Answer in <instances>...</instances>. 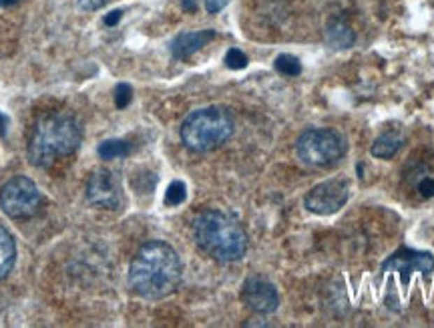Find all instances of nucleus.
<instances>
[{
	"label": "nucleus",
	"instance_id": "19",
	"mask_svg": "<svg viewBox=\"0 0 434 328\" xmlns=\"http://www.w3.org/2000/svg\"><path fill=\"white\" fill-rule=\"evenodd\" d=\"M131 99H133V89L129 85H125V83L117 85V89H115V105L119 109H125L131 103Z\"/></svg>",
	"mask_w": 434,
	"mask_h": 328
},
{
	"label": "nucleus",
	"instance_id": "5",
	"mask_svg": "<svg viewBox=\"0 0 434 328\" xmlns=\"http://www.w3.org/2000/svg\"><path fill=\"white\" fill-rule=\"evenodd\" d=\"M298 157L310 167L328 169L340 164L346 153V143L340 133L332 129H308L298 139Z\"/></svg>",
	"mask_w": 434,
	"mask_h": 328
},
{
	"label": "nucleus",
	"instance_id": "13",
	"mask_svg": "<svg viewBox=\"0 0 434 328\" xmlns=\"http://www.w3.org/2000/svg\"><path fill=\"white\" fill-rule=\"evenodd\" d=\"M404 143V137L400 133L396 131H388L384 135H380L374 143H372V155L374 157H380V159H390L398 153V149L402 148Z\"/></svg>",
	"mask_w": 434,
	"mask_h": 328
},
{
	"label": "nucleus",
	"instance_id": "3",
	"mask_svg": "<svg viewBox=\"0 0 434 328\" xmlns=\"http://www.w3.org/2000/svg\"><path fill=\"white\" fill-rule=\"evenodd\" d=\"M195 244L217 262H238L247 252V236L240 224L224 212L208 210L193 220Z\"/></svg>",
	"mask_w": 434,
	"mask_h": 328
},
{
	"label": "nucleus",
	"instance_id": "17",
	"mask_svg": "<svg viewBox=\"0 0 434 328\" xmlns=\"http://www.w3.org/2000/svg\"><path fill=\"white\" fill-rule=\"evenodd\" d=\"M185 197H187V187H185L183 181L177 180L167 187V192H165V204L167 206H179V204L185 201Z\"/></svg>",
	"mask_w": 434,
	"mask_h": 328
},
{
	"label": "nucleus",
	"instance_id": "7",
	"mask_svg": "<svg viewBox=\"0 0 434 328\" xmlns=\"http://www.w3.org/2000/svg\"><path fill=\"white\" fill-rule=\"evenodd\" d=\"M350 197V185L346 180H326L318 183L308 196L305 208L316 215H332L338 213Z\"/></svg>",
	"mask_w": 434,
	"mask_h": 328
},
{
	"label": "nucleus",
	"instance_id": "25",
	"mask_svg": "<svg viewBox=\"0 0 434 328\" xmlns=\"http://www.w3.org/2000/svg\"><path fill=\"white\" fill-rule=\"evenodd\" d=\"M181 4H183V8L189 10V13H195V10H197V0H181Z\"/></svg>",
	"mask_w": 434,
	"mask_h": 328
},
{
	"label": "nucleus",
	"instance_id": "10",
	"mask_svg": "<svg viewBox=\"0 0 434 328\" xmlns=\"http://www.w3.org/2000/svg\"><path fill=\"white\" fill-rule=\"evenodd\" d=\"M87 199L96 208H105V210L119 208L121 194H119V185L111 171L96 169L91 173V178L87 181Z\"/></svg>",
	"mask_w": 434,
	"mask_h": 328
},
{
	"label": "nucleus",
	"instance_id": "16",
	"mask_svg": "<svg viewBox=\"0 0 434 328\" xmlns=\"http://www.w3.org/2000/svg\"><path fill=\"white\" fill-rule=\"evenodd\" d=\"M273 66H275L277 73H282V75H286V77H298V75L302 73V63H300V59L294 57V55H280V57L275 59Z\"/></svg>",
	"mask_w": 434,
	"mask_h": 328
},
{
	"label": "nucleus",
	"instance_id": "21",
	"mask_svg": "<svg viewBox=\"0 0 434 328\" xmlns=\"http://www.w3.org/2000/svg\"><path fill=\"white\" fill-rule=\"evenodd\" d=\"M80 4V8H85V10H99V8H103L109 0H77Z\"/></svg>",
	"mask_w": 434,
	"mask_h": 328
},
{
	"label": "nucleus",
	"instance_id": "14",
	"mask_svg": "<svg viewBox=\"0 0 434 328\" xmlns=\"http://www.w3.org/2000/svg\"><path fill=\"white\" fill-rule=\"evenodd\" d=\"M16 260V246L8 230L0 226V280L6 278Z\"/></svg>",
	"mask_w": 434,
	"mask_h": 328
},
{
	"label": "nucleus",
	"instance_id": "18",
	"mask_svg": "<svg viewBox=\"0 0 434 328\" xmlns=\"http://www.w3.org/2000/svg\"><path fill=\"white\" fill-rule=\"evenodd\" d=\"M225 65L233 71H240V69H245L247 66V57L243 55V50L240 49H229L225 52Z\"/></svg>",
	"mask_w": 434,
	"mask_h": 328
},
{
	"label": "nucleus",
	"instance_id": "23",
	"mask_svg": "<svg viewBox=\"0 0 434 328\" xmlns=\"http://www.w3.org/2000/svg\"><path fill=\"white\" fill-rule=\"evenodd\" d=\"M121 15H123L121 10H113V13H109V15L105 17V24H107V27H115V24L121 20Z\"/></svg>",
	"mask_w": 434,
	"mask_h": 328
},
{
	"label": "nucleus",
	"instance_id": "6",
	"mask_svg": "<svg viewBox=\"0 0 434 328\" xmlns=\"http://www.w3.org/2000/svg\"><path fill=\"white\" fill-rule=\"evenodd\" d=\"M43 196L36 183L24 176L8 180L0 190V208L13 220H27L41 210Z\"/></svg>",
	"mask_w": 434,
	"mask_h": 328
},
{
	"label": "nucleus",
	"instance_id": "4",
	"mask_svg": "<svg viewBox=\"0 0 434 328\" xmlns=\"http://www.w3.org/2000/svg\"><path fill=\"white\" fill-rule=\"evenodd\" d=\"M233 135V117L224 107H203L193 111L181 125V141L195 153L222 148Z\"/></svg>",
	"mask_w": 434,
	"mask_h": 328
},
{
	"label": "nucleus",
	"instance_id": "2",
	"mask_svg": "<svg viewBox=\"0 0 434 328\" xmlns=\"http://www.w3.org/2000/svg\"><path fill=\"white\" fill-rule=\"evenodd\" d=\"M82 131L79 121L68 113H50L41 117L29 139V162L34 167H50L59 157L75 153L80 145Z\"/></svg>",
	"mask_w": 434,
	"mask_h": 328
},
{
	"label": "nucleus",
	"instance_id": "22",
	"mask_svg": "<svg viewBox=\"0 0 434 328\" xmlns=\"http://www.w3.org/2000/svg\"><path fill=\"white\" fill-rule=\"evenodd\" d=\"M227 2L229 0H205V10H208L209 15H215V13H219L224 8Z\"/></svg>",
	"mask_w": 434,
	"mask_h": 328
},
{
	"label": "nucleus",
	"instance_id": "9",
	"mask_svg": "<svg viewBox=\"0 0 434 328\" xmlns=\"http://www.w3.org/2000/svg\"><path fill=\"white\" fill-rule=\"evenodd\" d=\"M241 300L249 311L257 314H272L280 304L277 290L270 280L261 276H252L245 280L243 290H241Z\"/></svg>",
	"mask_w": 434,
	"mask_h": 328
},
{
	"label": "nucleus",
	"instance_id": "8",
	"mask_svg": "<svg viewBox=\"0 0 434 328\" xmlns=\"http://www.w3.org/2000/svg\"><path fill=\"white\" fill-rule=\"evenodd\" d=\"M434 270V256L428 252H417V250H408L402 248L394 256L388 258L384 264V272H398L400 274L402 284L406 286L410 282L412 272H422L424 276H428Z\"/></svg>",
	"mask_w": 434,
	"mask_h": 328
},
{
	"label": "nucleus",
	"instance_id": "12",
	"mask_svg": "<svg viewBox=\"0 0 434 328\" xmlns=\"http://www.w3.org/2000/svg\"><path fill=\"white\" fill-rule=\"evenodd\" d=\"M326 41L334 49H350L356 41L354 31L342 20H332L326 29Z\"/></svg>",
	"mask_w": 434,
	"mask_h": 328
},
{
	"label": "nucleus",
	"instance_id": "11",
	"mask_svg": "<svg viewBox=\"0 0 434 328\" xmlns=\"http://www.w3.org/2000/svg\"><path fill=\"white\" fill-rule=\"evenodd\" d=\"M215 38L213 31H191V33H181L177 34L171 43V55L183 61V59H189L191 55H195L197 50H201L209 41Z\"/></svg>",
	"mask_w": 434,
	"mask_h": 328
},
{
	"label": "nucleus",
	"instance_id": "1",
	"mask_svg": "<svg viewBox=\"0 0 434 328\" xmlns=\"http://www.w3.org/2000/svg\"><path fill=\"white\" fill-rule=\"evenodd\" d=\"M131 288L147 300L173 294L181 282V260L165 242H147L135 254L129 268Z\"/></svg>",
	"mask_w": 434,
	"mask_h": 328
},
{
	"label": "nucleus",
	"instance_id": "24",
	"mask_svg": "<svg viewBox=\"0 0 434 328\" xmlns=\"http://www.w3.org/2000/svg\"><path fill=\"white\" fill-rule=\"evenodd\" d=\"M6 127H8V117L0 111V137H4V135H6Z\"/></svg>",
	"mask_w": 434,
	"mask_h": 328
},
{
	"label": "nucleus",
	"instance_id": "15",
	"mask_svg": "<svg viewBox=\"0 0 434 328\" xmlns=\"http://www.w3.org/2000/svg\"><path fill=\"white\" fill-rule=\"evenodd\" d=\"M131 153V143H127L125 139H107L99 145V155L101 159H119V157H125Z\"/></svg>",
	"mask_w": 434,
	"mask_h": 328
},
{
	"label": "nucleus",
	"instance_id": "26",
	"mask_svg": "<svg viewBox=\"0 0 434 328\" xmlns=\"http://www.w3.org/2000/svg\"><path fill=\"white\" fill-rule=\"evenodd\" d=\"M15 2H18V0H0V6H10Z\"/></svg>",
	"mask_w": 434,
	"mask_h": 328
},
{
	"label": "nucleus",
	"instance_id": "20",
	"mask_svg": "<svg viewBox=\"0 0 434 328\" xmlns=\"http://www.w3.org/2000/svg\"><path fill=\"white\" fill-rule=\"evenodd\" d=\"M418 192L424 197H434V178H424L418 183Z\"/></svg>",
	"mask_w": 434,
	"mask_h": 328
}]
</instances>
